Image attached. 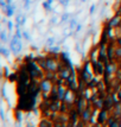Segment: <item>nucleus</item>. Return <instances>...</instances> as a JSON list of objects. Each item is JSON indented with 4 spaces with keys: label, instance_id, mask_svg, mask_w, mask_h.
Returning <instances> with one entry per match:
<instances>
[{
    "label": "nucleus",
    "instance_id": "nucleus-1",
    "mask_svg": "<svg viewBox=\"0 0 121 127\" xmlns=\"http://www.w3.org/2000/svg\"><path fill=\"white\" fill-rule=\"evenodd\" d=\"M25 64L28 66V70L30 72L32 80H39V81H42L45 77V70L37 63L36 58L26 57L25 58Z\"/></svg>",
    "mask_w": 121,
    "mask_h": 127
},
{
    "label": "nucleus",
    "instance_id": "nucleus-2",
    "mask_svg": "<svg viewBox=\"0 0 121 127\" xmlns=\"http://www.w3.org/2000/svg\"><path fill=\"white\" fill-rule=\"evenodd\" d=\"M34 105H36V97L31 96L30 94H26L24 96H20L18 102V108L24 112H29L34 108Z\"/></svg>",
    "mask_w": 121,
    "mask_h": 127
},
{
    "label": "nucleus",
    "instance_id": "nucleus-3",
    "mask_svg": "<svg viewBox=\"0 0 121 127\" xmlns=\"http://www.w3.org/2000/svg\"><path fill=\"white\" fill-rule=\"evenodd\" d=\"M95 75H96V74H95V71H94L93 64H91L90 60H89V61H87L86 63H84L83 68L80 70V77L83 78V80L87 82V84H88V83L95 77Z\"/></svg>",
    "mask_w": 121,
    "mask_h": 127
},
{
    "label": "nucleus",
    "instance_id": "nucleus-4",
    "mask_svg": "<svg viewBox=\"0 0 121 127\" xmlns=\"http://www.w3.org/2000/svg\"><path fill=\"white\" fill-rule=\"evenodd\" d=\"M54 86H55V82L46 77H44L40 81V89H42L43 97H49V95H50V93H51L52 88H54Z\"/></svg>",
    "mask_w": 121,
    "mask_h": 127
},
{
    "label": "nucleus",
    "instance_id": "nucleus-5",
    "mask_svg": "<svg viewBox=\"0 0 121 127\" xmlns=\"http://www.w3.org/2000/svg\"><path fill=\"white\" fill-rule=\"evenodd\" d=\"M77 99H78V96H77L76 92L75 90H72V89H66L65 92V95H64V97H63V102H65L68 105H75L76 103Z\"/></svg>",
    "mask_w": 121,
    "mask_h": 127
},
{
    "label": "nucleus",
    "instance_id": "nucleus-6",
    "mask_svg": "<svg viewBox=\"0 0 121 127\" xmlns=\"http://www.w3.org/2000/svg\"><path fill=\"white\" fill-rule=\"evenodd\" d=\"M110 111L109 109H100L99 112V115H97V122H99V125H106V122L108 120V118L110 116Z\"/></svg>",
    "mask_w": 121,
    "mask_h": 127
},
{
    "label": "nucleus",
    "instance_id": "nucleus-7",
    "mask_svg": "<svg viewBox=\"0 0 121 127\" xmlns=\"http://www.w3.org/2000/svg\"><path fill=\"white\" fill-rule=\"evenodd\" d=\"M93 64V68H94V71L96 75H99V76H102V75H105V71H106V64L103 63L102 61H97L95 62V63H91Z\"/></svg>",
    "mask_w": 121,
    "mask_h": 127
},
{
    "label": "nucleus",
    "instance_id": "nucleus-8",
    "mask_svg": "<svg viewBox=\"0 0 121 127\" xmlns=\"http://www.w3.org/2000/svg\"><path fill=\"white\" fill-rule=\"evenodd\" d=\"M106 125H108L110 127H119L121 125V118H118V116H114L110 114V116L106 122Z\"/></svg>",
    "mask_w": 121,
    "mask_h": 127
},
{
    "label": "nucleus",
    "instance_id": "nucleus-9",
    "mask_svg": "<svg viewBox=\"0 0 121 127\" xmlns=\"http://www.w3.org/2000/svg\"><path fill=\"white\" fill-rule=\"evenodd\" d=\"M107 25H109L110 28H114V29L121 26V16H120V14H116V16H114L109 20V22H108V24H107Z\"/></svg>",
    "mask_w": 121,
    "mask_h": 127
},
{
    "label": "nucleus",
    "instance_id": "nucleus-10",
    "mask_svg": "<svg viewBox=\"0 0 121 127\" xmlns=\"http://www.w3.org/2000/svg\"><path fill=\"white\" fill-rule=\"evenodd\" d=\"M89 60H90V62H91V63H95V62L99 61V46L94 48V49L90 51Z\"/></svg>",
    "mask_w": 121,
    "mask_h": 127
},
{
    "label": "nucleus",
    "instance_id": "nucleus-11",
    "mask_svg": "<svg viewBox=\"0 0 121 127\" xmlns=\"http://www.w3.org/2000/svg\"><path fill=\"white\" fill-rule=\"evenodd\" d=\"M110 113H112V115L118 116V118H121V102L115 103V105H114V107L112 108Z\"/></svg>",
    "mask_w": 121,
    "mask_h": 127
},
{
    "label": "nucleus",
    "instance_id": "nucleus-12",
    "mask_svg": "<svg viewBox=\"0 0 121 127\" xmlns=\"http://www.w3.org/2000/svg\"><path fill=\"white\" fill-rule=\"evenodd\" d=\"M115 61H121V45H115Z\"/></svg>",
    "mask_w": 121,
    "mask_h": 127
}]
</instances>
